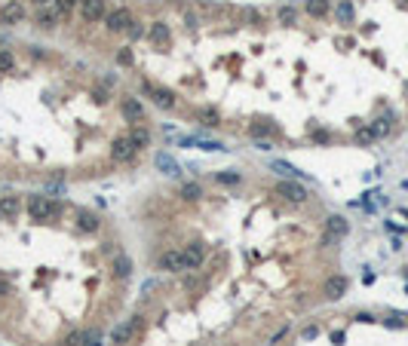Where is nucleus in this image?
Returning <instances> with one entry per match:
<instances>
[{
    "instance_id": "c9c22d12",
    "label": "nucleus",
    "mask_w": 408,
    "mask_h": 346,
    "mask_svg": "<svg viewBox=\"0 0 408 346\" xmlns=\"http://www.w3.org/2000/svg\"><path fill=\"white\" fill-rule=\"evenodd\" d=\"M335 242H338V236H331L328 230H325V233H322V239H319V245H322V248H331Z\"/></svg>"
},
{
    "instance_id": "cd10ccee",
    "label": "nucleus",
    "mask_w": 408,
    "mask_h": 346,
    "mask_svg": "<svg viewBox=\"0 0 408 346\" xmlns=\"http://www.w3.org/2000/svg\"><path fill=\"white\" fill-rule=\"evenodd\" d=\"M307 13H310L313 19H322V16L328 13V0H307Z\"/></svg>"
},
{
    "instance_id": "393cba45",
    "label": "nucleus",
    "mask_w": 408,
    "mask_h": 346,
    "mask_svg": "<svg viewBox=\"0 0 408 346\" xmlns=\"http://www.w3.org/2000/svg\"><path fill=\"white\" fill-rule=\"evenodd\" d=\"M335 13H338V22H341V25H350V22H353V4H350V0H341Z\"/></svg>"
},
{
    "instance_id": "ea45409f",
    "label": "nucleus",
    "mask_w": 408,
    "mask_h": 346,
    "mask_svg": "<svg viewBox=\"0 0 408 346\" xmlns=\"http://www.w3.org/2000/svg\"><path fill=\"white\" fill-rule=\"evenodd\" d=\"M285 334H288V328H279V331H276V334H273V337H270V346H273V343H279V340H282V337H285Z\"/></svg>"
},
{
    "instance_id": "f3484780",
    "label": "nucleus",
    "mask_w": 408,
    "mask_h": 346,
    "mask_svg": "<svg viewBox=\"0 0 408 346\" xmlns=\"http://www.w3.org/2000/svg\"><path fill=\"white\" fill-rule=\"evenodd\" d=\"M19 212H22V199L19 196H13V193L0 196V215H4V218H16Z\"/></svg>"
},
{
    "instance_id": "1a4fd4ad",
    "label": "nucleus",
    "mask_w": 408,
    "mask_h": 346,
    "mask_svg": "<svg viewBox=\"0 0 408 346\" xmlns=\"http://www.w3.org/2000/svg\"><path fill=\"white\" fill-rule=\"evenodd\" d=\"M347 288H350L347 276H328L325 285H322V294H325V300H338V297L347 294Z\"/></svg>"
},
{
    "instance_id": "39448f33",
    "label": "nucleus",
    "mask_w": 408,
    "mask_h": 346,
    "mask_svg": "<svg viewBox=\"0 0 408 346\" xmlns=\"http://www.w3.org/2000/svg\"><path fill=\"white\" fill-rule=\"evenodd\" d=\"M25 7L22 0H7L4 7H0V25H22L25 22Z\"/></svg>"
},
{
    "instance_id": "423d86ee",
    "label": "nucleus",
    "mask_w": 408,
    "mask_h": 346,
    "mask_svg": "<svg viewBox=\"0 0 408 346\" xmlns=\"http://www.w3.org/2000/svg\"><path fill=\"white\" fill-rule=\"evenodd\" d=\"M135 19H132V13L123 7V10H114V13H107L104 16V25H107V31H114V34H120V31H129V25H132Z\"/></svg>"
},
{
    "instance_id": "58836bf2",
    "label": "nucleus",
    "mask_w": 408,
    "mask_h": 346,
    "mask_svg": "<svg viewBox=\"0 0 408 346\" xmlns=\"http://www.w3.org/2000/svg\"><path fill=\"white\" fill-rule=\"evenodd\" d=\"M402 319H405V316H399V313H393V316L387 319V325H390V328H399V325H402Z\"/></svg>"
},
{
    "instance_id": "bb28decb",
    "label": "nucleus",
    "mask_w": 408,
    "mask_h": 346,
    "mask_svg": "<svg viewBox=\"0 0 408 346\" xmlns=\"http://www.w3.org/2000/svg\"><path fill=\"white\" fill-rule=\"evenodd\" d=\"M390 126H393V113H387V117H381V120H375V123H372V129H375V135H378V138L390 135Z\"/></svg>"
},
{
    "instance_id": "b1692460",
    "label": "nucleus",
    "mask_w": 408,
    "mask_h": 346,
    "mask_svg": "<svg viewBox=\"0 0 408 346\" xmlns=\"http://www.w3.org/2000/svg\"><path fill=\"white\" fill-rule=\"evenodd\" d=\"M77 4H80V0H52V7L59 10L62 19H71V16H74V7H77Z\"/></svg>"
},
{
    "instance_id": "0eeeda50",
    "label": "nucleus",
    "mask_w": 408,
    "mask_h": 346,
    "mask_svg": "<svg viewBox=\"0 0 408 346\" xmlns=\"http://www.w3.org/2000/svg\"><path fill=\"white\" fill-rule=\"evenodd\" d=\"M276 193H279L282 199L295 202V205H301V202L307 199V190H304L301 184H295V181H279V184H276Z\"/></svg>"
},
{
    "instance_id": "37998d69",
    "label": "nucleus",
    "mask_w": 408,
    "mask_h": 346,
    "mask_svg": "<svg viewBox=\"0 0 408 346\" xmlns=\"http://www.w3.org/2000/svg\"><path fill=\"white\" fill-rule=\"evenodd\" d=\"M10 291V285H7V279H0V294H7Z\"/></svg>"
},
{
    "instance_id": "a211bd4d",
    "label": "nucleus",
    "mask_w": 408,
    "mask_h": 346,
    "mask_svg": "<svg viewBox=\"0 0 408 346\" xmlns=\"http://www.w3.org/2000/svg\"><path fill=\"white\" fill-rule=\"evenodd\" d=\"M129 138H132L135 150H141V147H151V132H147V126H144V123H135V129L129 132Z\"/></svg>"
},
{
    "instance_id": "c03bdc74",
    "label": "nucleus",
    "mask_w": 408,
    "mask_h": 346,
    "mask_svg": "<svg viewBox=\"0 0 408 346\" xmlns=\"http://www.w3.org/2000/svg\"><path fill=\"white\" fill-rule=\"evenodd\" d=\"M31 4H34V7H46V4H49V0H31Z\"/></svg>"
},
{
    "instance_id": "7c9ffc66",
    "label": "nucleus",
    "mask_w": 408,
    "mask_h": 346,
    "mask_svg": "<svg viewBox=\"0 0 408 346\" xmlns=\"http://www.w3.org/2000/svg\"><path fill=\"white\" fill-rule=\"evenodd\" d=\"M372 141H378V135H375L372 126H365V129L356 132V144H372Z\"/></svg>"
},
{
    "instance_id": "4c0bfd02",
    "label": "nucleus",
    "mask_w": 408,
    "mask_h": 346,
    "mask_svg": "<svg viewBox=\"0 0 408 346\" xmlns=\"http://www.w3.org/2000/svg\"><path fill=\"white\" fill-rule=\"evenodd\" d=\"M316 334H319V325H307V328L301 331V337H304V340H313Z\"/></svg>"
},
{
    "instance_id": "2eb2a0df",
    "label": "nucleus",
    "mask_w": 408,
    "mask_h": 346,
    "mask_svg": "<svg viewBox=\"0 0 408 346\" xmlns=\"http://www.w3.org/2000/svg\"><path fill=\"white\" fill-rule=\"evenodd\" d=\"M169 25L166 22H154L151 28H147V40L151 43H157V46H163V43H169Z\"/></svg>"
},
{
    "instance_id": "dca6fc26",
    "label": "nucleus",
    "mask_w": 408,
    "mask_h": 346,
    "mask_svg": "<svg viewBox=\"0 0 408 346\" xmlns=\"http://www.w3.org/2000/svg\"><path fill=\"white\" fill-rule=\"evenodd\" d=\"M325 230H328L331 236H338V239H341V236H347V233H350V224H347V218H341V215H331V218L325 221Z\"/></svg>"
},
{
    "instance_id": "f257e3e1",
    "label": "nucleus",
    "mask_w": 408,
    "mask_h": 346,
    "mask_svg": "<svg viewBox=\"0 0 408 346\" xmlns=\"http://www.w3.org/2000/svg\"><path fill=\"white\" fill-rule=\"evenodd\" d=\"M28 215L34 218V221H55L59 215H62V205L55 202V199H49V196H43V193H31L28 196Z\"/></svg>"
},
{
    "instance_id": "2f4dec72",
    "label": "nucleus",
    "mask_w": 408,
    "mask_h": 346,
    "mask_svg": "<svg viewBox=\"0 0 408 346\" xmlns=\"http://www.w3.org/2000/svg\"><path fill=\"white\" fill-rule=\"evenodd\" d=\"M117 64H123V67H132V64H135V55H132L129 46H123V49L117 52Z\"/></svg>"
},
{
    "instance_id": "4468645a",
    "label": "nucleus",
    "mask_w": 408,
    "mask_h": 346,
    "mask_svg": "<svg viewBox=\"0 0 408 346\" xmlns=\"http://www.w3.org/2000/svg\"><path fill=\"white\" fill-rule=\"evenodd\" d=\"M59 19H62V16H59L55 7H40V10H37V19H34V22H37V28H55Z\"/></svg>"
},
{
    "instance_id": "ddd939ff",
    "label": "nucleus",
    "mask_w": 408,
    "mask_h": 346,
    "mask_svg": "<svg viewBox=\"0 0 408 346\" xmlns=\"http://www.w3.org/2000/svg\"><path fill=\"white\" fill-rule=\"evenodd\" d=\"M203 257H206V248L200 242H191L188 248H184V270H197V266L203 263Z\"/></svg>"
},
{
    "instance_id": "aec40b11",
    "label": "nucleus",
    "mask_w": 408,
    "mask_h": 346,
    "mask_svg": "<svg viewBox=\"0 0 408 346\" xmlns=\"http://www.w3.org/2000/svg\"><path fill=\"white\" fill-rule=\"evenodd\" d=\"M249 135L252 138H270V135H279V126L276 123H252Z\"/></svg>"
},
{
    "instance_id": "20e7f679",
    "label": "nucleus",
    "mask_w": 408,
    "mask_h": 346,
    "mask_svg": "<svg viewBox=\"0 0 408 346\" xmlns=\"http://www.w3.org/2000/svg\"><path fill=\"white\" fill-rule=\"evenodd\" d=\"M132 157H135V144H132V138H129V135L114 138V144H110V160H114V163H129Z\"/></svg>"
},
{
    "instance_id": "a18cd8bd",
    "label": "nucleus",
    "mask_w": 408,
    "mask_h": 346,
    "mask_svg": "<svg viewBox=\"0 0 408 346\" xmlns=\"http://www.w3.org/2000/svg\"><path fill=\"white\" fill-rule=\"evenodd\" d=\"M0 221H4V215H0Z\"/></svg>"
},
{
    "instance_id": "9d476101",
    "label": "nucleus",
    "mask_w": 408,
    "mask_h": 346,
    "mask_svg": "<svg viewBox=\"0 0 408 346\" xmlns=\"http://www.w3.org/2000/svg\"><path fill=\"white\" fill-rule=\"evenodd\" d=\"M80 16L86 22H101L107 16V7H104V0H80Z\"/></svg>"
},
{
    "instance_id": "9b49d317",
    "label": "nucleus",
    "mask_w": 408,
    "mask_h": 346,
    "mask_svg": "<svg viewBox=\"0 0 408 346\" xmlns=\"http://www.w3.org/2000/svg\"><path fill=\"white\" fill-rule=\"evenodd\" d=\"M120 110H123V117H126L129 123H144V104H141L138 98L126 95V98L120 101Z\"/></svg>"
},
{
    "instance_id": "e433bc0d",
    "label": "nucleus",
    "mask_w": 408,
    "mask_h": 346,
    "mask_svg": "<svg viewBox=\"0 0 408 346\" xmlns=\"http://www.w3.org/2000/svg\"><path fill=\"white\" fill-rule=\"evenodd\" d=\"M313 141H319V144H325V141H331V135H328L325 129H313Z\"/></svg>"
},
{
    "instance_id": "6ab92c4d",
    "label": "nucleus",
    "mask_w": 408,
    "mask_h": 346,
    "mask_svg": "<svg viewBox=\"0 0 408 346\" xmlns=\"http://www.w3.org/2000/svg\"><path fill=\"white\" fill-rule=\"evenodd\" d=\"M157 169L163 172V175H169V178H175V175H181V166L169 157V153H157Z\"/></svg>"
},
{
    "instance_id": "79ce46f5",
    "label": "nucleus",
    "mask_w": 408,
    "mask_h": 346,
    "mask_svg": "<svg viewBox=\"0 0 408 346\" xmlns=\"http://www.w3.org/2000/svg\"><path fill=\"white\" fill-rule=\"evenodd\" d=\"M95 98H98V104H104L107 101V89H95Z\"/></svg>"
},
{
    "instance_id": "6e6552de",
    "label": "nucleus",
    "mask_w": 408,
    "mask_h": 346,
    "mask_svg": "<svg viewBox=\"0 0 408 346\" xmlns=\"http://www.w3.org/2000/svg\"><path fill=\"white\" fill-rule=\"evenodd\" d=\"M74 224H77L80 233H95V230L101 227L98 215H95V212H89V209H77V212H74Z\"/></svg>"
},
{
    "instance_id": "72a5a7b5",
    "label": "nucleus",
    "mask_w": 408,
    "mask_h": 346,
    "mask_svg": "<svg viewBox=\"0 0 408 346\" xmlns=\"http://www.w3.org/2000/svg\"><path fill=\"white\" fill-rule=\"evenodd\" d=\"M255 150H261V153H267V150H273V144H270V138H255Z\"/></svg>"
},
{
    "instance_id": "473e14b6",
    "label": "nucleus",
    "mask_w": 408,
    "mask_h": 346,
    "mask_svg": "<svg viewBox=\"0 0 408 346\" xmlns=\"http://www.w3.org/2000/svg\"><path fill=\"white\" fill-rule=\"evenodd\" d=\"M279 22H282V25H295V10H292V7H282V10H279Z\"/></svg>"
},
{
    "instance_id": "f03ea898",
    "label": "nucleus",
    "mask_w": 408,
    "mask_h": 346,
    "mask_svg": "<svg viewBox=\"0 0 408 346\" xmlns=\"http://www.w3.org/2000/svg\"><path fill=\"white\" fill-rule=\"evenodd\" d=\"M141 92L151 98L157 107H175V95H172L166 86H157V83H151V80H141Z\"/></svg>"
},
{
    "instance_id": "a878e982",
    "label": "nucleus",
    "mask_w": 408,
    "mask_h": 346,
    "mask_svg": "<svg viewBox=\"0 0 408 346\" xmlns=\"http://www.w3.org/2000/svg\"><path fill=\"white\" fill-rule=\"evenodd\" d=\"M270 169H273V172H279V175H285V178H301V172H298V169L288 166V163H282V160H273V163H270Z\"/></svg>"
},
{
    "instance_id": "5701e85b",
    "label": "nucleus",
    "mask_w": 408,
    "mask_h": 346,
    "mask_svg": "<svg viewBox=\"0 0 408 346\" xmlns=\"http://www.w3.org/2000/svg\"><path fill=\"white\" fill-rule=\"evenodd\" d=\"M178 193H181V199H184V202H194V199H200V196H203V187H200L197 181H188V184H181Z\"/></svg>"
},
{
    "instance_id": "a19ab883",
    "label": "nucleus",
    "mask_w": 408,
    "mask_h": 346,
    "mask_svg": "<svg viewBox=\"0 0 408 346\" xmlns=\"http://www.w3.org/2000/svg\"><path fill=\"white\" fill-rule=\"evenodd\" d=\"M243 19H246V22H258V13H255V10H243Z\"/></svg>"
},
{
    "instance_id": "412c9836",
    "label": "nucleus",
    "mask_w": 408,
    "mask_h": 346,
    "mask_svg": "<svg viewBox=\"0 0 408 346\" xmlns=\"http://www.w3.org/2000/svg\"><path fill=\"white\" fill-rule=\"evenodd\" d=\"M197 117L203 120V126H206V129H215V126L221 123V113H218V107H197Z\"/></svg>"
},
{
    "instance_id": "f704fd0d",
    "label": "nucleus",
    "mask_w": 408,
    "mask_h": 346,
    "mask_svg": "<svg viewBox=\"0 0 408 346\" xmlns=\"http://www.w3.org/2000/svg\"><path fill=\"white\" fill-rule=\"evenodd\" d=\"M126 34H129V37H132V40H138V37H141V34H144V28H141V22H132V25H129V31H126Z\"/></svg>"
},
{
    "instance_id": "c85d7f7f",
    "label": "nucleus",
    "mask_w": 408,
    "mask_h": 346,
    "mask_svg": "<svg viewBox=\"0 0 408 346\" xmlns=\"http://www.w3.org/2000/svg\"><path fill=\"white\" fill-rule=\"evenodd\" d=\"M215 181L224 184V187H234V184L243 181V175H237V172H215Z\"/></svg>"
},
{
    "instance_id": "c756f323",
    "label": "nucleus",
    "mask_w": 408,
    "mask_h": 346,
    "mask_svg": "<svg viewBox=\"0 0 408 346\" xmlns=\"http://www.w3.org/2000/svg\"><path fill=\"white\" fill-rule=\"evenodd\" d=\"M16 67V58H13V52L10 49H0V74H10Z\"/></svg>"
},
{
    "instance_id": "7ed1b4c3",
    "label": "nucleus",
    "mask_w": 408,
    "mask_h": 346,
    "mask_svg": "<svg viewBox=\"0 0 408 346\" xmlns=\"http://www.w3.org/2000/svg\"><path fill=\"white\" fill-rule=\"evenodd\" d=\"M141 325H144V319H141V316H132V319L120 322L114 331H110V340H114V343H132V337L138 334Z\"/></svg>"
},
{
    "instance_id": "f8f14e48",
    "label": "nucleus",
    "mask_w": 408,
    "mask_h": 346,
    "mask_svg": "<svg viewBox=\"0 0 408 346\" xmlns=\"http://www.w3.org/2000/svg\"><path fill=\"white\" fill-rule=\"evenodd\" d=\"M160 270L181 273V270H184V251H163V254H160Z\"/></svg>"
},
{
    "instance_id": "4be33fe9",
    "label": "nucleus",
    "mask_w": 408,
    "mask_h": 346,
    "mask_svg": "<svg viewBox=\"0 0 408 346\" xmlns=\"http://www.w3.org/2000/svg\"><path fill=\"white\" fill-rule=\"evenodd\" d=\"M114 276H117V279H129V276H132V260H129V254H117V257H114Z\"/></svg>"
}]
</instances>
